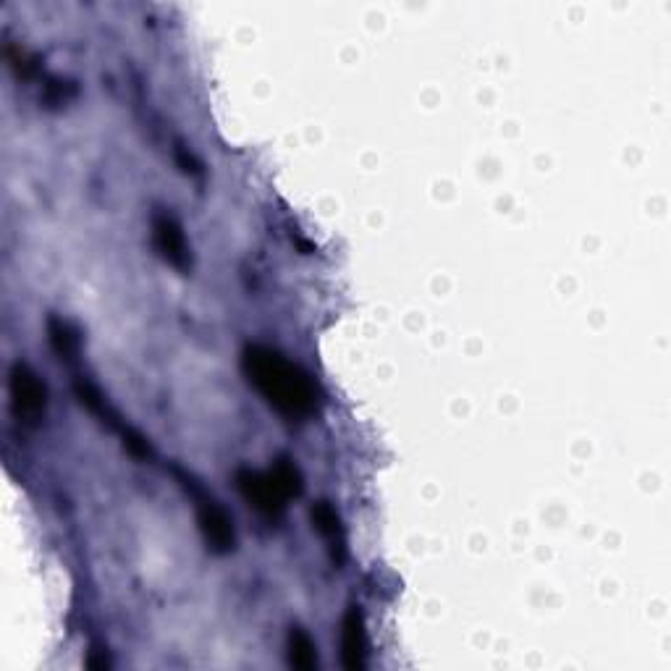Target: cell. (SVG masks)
<instances>
[{
    "mask_svg": "<svg viewBox=\"0 0 671 671\" xmlns=\"http://www.w3.org/2000/svg\"><path fill=\"white\" fill-rule=\"evenodd\" d=\"M270 475H273V480L281 485V491H284L286 496H297V493H302V478H299V470L294 464L278 462L276 470L270 472Z\"/></svg>",
    "mask_w": 671,
    "mask_h": 671,
    "instance_id": "9c48e42d",
    "label": "cell"
},
{
    "mask_svg": "<svg viewBox=\"0 0 671 671\" xmlns=\"http://www.w3.org/2000/svg\"><path fill=\"white\" fill-rule=\"evenodd\" d=\"M312 522L318 527V533L328 540H339L341 543V527H339V517L333 512L328 504H318L312 509Z\"/></svg>",
    "mask_w": 671,
    "mask_h": 671,
    "instance_id": "ba28073f",
    "label": "cell"
},
{
    "mask_svg": "<svg viewBox=\"0 0 671 671\" xmlns=\"http://www.w3.org/2000/svg\"><path fill=\"white\" fill-rule=\"evenodd\" d=\"M200 527H202V535H205V540H208L213 551L226 554V551L234 548V527H231L229 514L223 512L221 506H215V504L202 506Z\"/></svg>",
    "mask_w": 671,
    "mask_h": 671,
    "instance_id": "5b68a950",
    "label": "cell"
},
{
    "mask_svg": "<svg viewBox=\"0 0 671 671\" xmlns=\"http://www.w3.org/2000/svg\"><path fill=\"white\" fill-rule=\"evenodd\" d=\"M155 231V244H158L160 255L166 257L173 268L187 270L189 268V252L187 242H184V234H181L179 223L173 221L171 215L158 213L153 221Z\"/></svg>",
    "mask_w": 671,
    "mask_h": 671,
    "instance_id": "277c9868",
    "label": "cell"
},
{
    "mask_svg": "<svg viewBox=\"0 0 671 671\" xmlns=\"http://www.w3.org/2000/svg\"><path fill=\"white\" fill-rule=\"evenodd\" d=\"M289 661L291 666H297V669H315V664H318V656H315V643L310 640V635H307L305 630H299V627H294V630L289 632Z\"/></svg>",
    "mask_w": 671,
    "mask_h": 671,
    "instance_id": "52a82bcc",
    "label": "cell"
},
{
    "mask_svg": "<svg viewBox=\"0 0 671 671\" xmlns=\"http://www.w3.org/2000/svg\"><path fill=\"white\" fill-rule=\"evenodd\" d=\"M11 394H14L16 412L27 420H37L45 409V388L24 365H16L11 373Z\"/></svg>",
    "mask_w": 671,
    "mask_h": 671,
    "instance_id": "3957f363",
    "label": "cell"
},
{
    "mask_svg": "<svg viewBox=\"0 0 671 671\" xmlns=\"http://www.w3.org/2000/svg\"><path fill=\"white\" fill-rule=\"evenodd\" d=\"M124 446L129 451H132V454L137 459L153 457V449H150V443L145 441V436H139V433H134V430H126V433H124Z\"/></svg>",
    "mask_w": 671,
    "mask_h": 671,
    "instance_id": "8fae6325",
    "label": "cell"
},
{
    "mask_svg": "<svg viewBox=\"0 0 671 671\" xmlns=\"http://www.w3.org/2000/svg\"><path fill=\"white\" fill-rule=\"evenodd\" d=\"M239 491L252 506H255L257 512L263 514H278L284 509V501L289 499L284 491H281V485L273 480V475H257V472L244 470L239 472Z\"/></svg>",
    "mask_w": 671,
    "mask_h": 671,
    "instance_id": "7a4b0ae2",
    "label": "cell"
},
{
    "mask_svg": "<svg viewBox=\"0 0 671 671\" xmlns=\"http://www.w3.org/2000/svg\"><path fill=\"white\" fill-rule=\"evenodd\" d=\"M244 373L250 383H255L257 391L284 415H307L315 407L312 383L281 354L263 349V346H250L244 352Z\"/></svg>",
    "mask_w": 671,
    "mask_h": 671,
    "instance_id": "6da1fadb",
    "label": "cell"
},
{
    "mask_svg": "<svg viewBox=\"0 0 671 671\" xmlns=\"http://www.w3.org/2000/svg\"><path fill=\"white\" fill-rule=\"evenodd\" d=\"M365 622L357 609H349L344 616V632H341V656L346 669H362L365 666Z\"/></svg>",
    "mask_w": 671,
    "mask_h": 671,
    "instance_id": "8992f818",
    "label": "cell"
},
{
    "mask_svg": "<svg viewBox=\"0 0 671 671\" xmlns=\"http://www.w3.org/2000/svg\"><path fill=\"white\" fill-rule=\"evenodd\" d=\"M50 341H53V346H56L58 354H63V357H69L74 352V346H77L69 328L58 323V320H50Z\"/></svg>",
    "mask_w": 671,
    "mask_h": 671,
    "instance_id": "30bf717a",
    "label": "cell"
}]
</instances>
